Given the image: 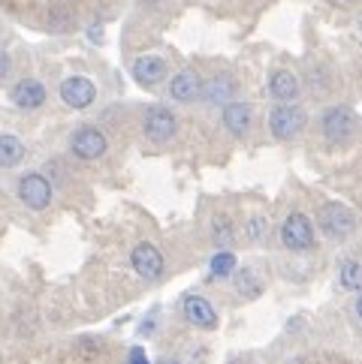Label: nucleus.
Returning <instances> with one entry per match:
<instances>
[{"instance_id": "f257e3e1", "label": "nucleus", "mask_w": 362, "mask_h": 364, "mask_svg": "<svg viewBox=\"0 0 362 364\" xmlns=\"http://www.w3.org/2000/svg\"><path fill=\"white\" fill-rule=\"evenodd\" d=\"M317 226L323 229V235L326 238L344 241V238H351L356 232V214L344 202H326V205H320Z\"/></svg>"}, {"instance_id": "f03ea898", "label": "nucleus", "mask_w": 362, "mask_h": 364, "mask_svg": "<svg viewBox=\"0 0 362 364\" xmlns=\"http://www.w3.org/2000/svg\"><path fill=\"white\" fill-rule=\"evenodd\" d=\"M320 129H323V139H326L329 145H347V141L356 136L359 121L347 106H332V109H326V114H323Z\"/></svg>"}, {"instance_id": "7ed1b4c3", "label": "nucleus", "mask_w": 362, "mask_h": 364, "mask_svg": "<svg viewBox=\"0 0 362 364\" xmlns=\"http://www.w3.org/2000/svg\"><path fill=\"white\" fill-rule=\"evenodd\" d=\"M281 241L293 253H308L314 247V223L302 211H293L281 226Z\"/></svg>"}, {"instance_id": "20e7f679", "label": "nucleus", "mask_w": 362, "mask_h": 364, "mask_svg": "<svg viewBox=\"0 0 362 364\" xmlns=\"http://www.w3.org/2000/svg\"><path fill=\"white\" fill-rule=\"evenodd\" d=\"M308 124V114L302 106H290V102H281V106L272 109L269 114V129L275 139H296L305 129Z\"/></svg>"}, {"instance_id": "39448f33", "label": "nucleus", "mask_w": 362, "mask_h": 364, "mask_svg": "<svg viewBox=\"0 0 362 364\" xmlns=\"http://www.w3.org/2000/svg\"><path fill=\"white\" fill-rule=\"evenodd\" d=\"M70 151L76 154L79 160H100L103 154L109 151V139H106V133L103 129H97V127H90V124H85V127H79L76 133L70 136Z\"/></svg>"}, {"instance_id": "423d86ee", "label": "nucleus", "mask_w": 362, "mask_h": 364, "mask_svg": "<svg viewBox=\"0 0 362 364\" xmlns=\"http://www.w3.org/2000/svg\"><path fill=\"white\" fill-rule=\"evenodd\" d=\"M19 199L28 205L31 211H43V208H48V202H51V184H48V178L40 175V172L21 175V181H19Z\"/></svg>"}, {"instance_id": "0eeeda50", "label": "nucleus", "mask_w": 362, "mask_h": 364, "mask_svg": "<svg viewBox=\"0 0 362 364\" xmlns=\"http://www.w3.org/2000/svg\"><path fill=\"white\" fill-rule=\"evenodd\" d=\"M178 129V118L166 109V106H151L145 112V136L154 141V145H166Z\"/></svg>"}, {"instance_id": "6e6552de", "label": "nucleus", "mask_w": 362, "mask_h": 364, "mask_svg": "<svg viewBox=\"0 0 362 364\" xmlns=\"http://www.w3.org/2000/svg\"><path fill=\"white\" fill-rule=\"evenodd\" d=\"M130 265H133V271L142 280H157L163 274V253L151 241H142V244L133 247Z\"/></svg>"}, {"instance_id": "1a4fd4ad", "label": "nucleus", "mask_w": 362, "mask_h": 364, "mask_svg": "<svg viewBox=\"0 0 362 364\" xmlns=\"http://www.w3.org/2000/svg\"><path fill=\"white\" fill-rule=\"evenodd\" d=\"M97 97V87L88 75H70V79L61 82V100L67 102L70 109H88Z\"/></svg>"}, {"instance_id": "9d476101", "label": "nucleus", "mask_w": 362, "mask_h": 364, "mask_svg": "<svg viewBox=\"0 0 362 364\" xmlns=\"http://www.w3.org/2000/svg\"><path fill=\"white\" fill-rule=\"evenodd\" d=\"M185 319L190 325H197V328H202V331L217 328V310L212 307L209 298H202V295H187L185 298Z\"/></svg>"}, {"instance_id": "9b49d317", "label": "nucleus", "mask_w": 362, "mask_h": 364, "mask_svg": "<svg viewBox=\"0 0 362 364\" xmlns=\"http://www.w3.org/2000/svg\"><path fill=\"white\" fill-rule=\"evenodd\" d=\"M133 79L142 87H154L166 79V60L157 55H142L133 60Z\"/></svg>"}, {"instance_id": "f8f14e48", "label": "nucleus", "mask_w": 362, "mask_h": 364, "mask_svg": "<svg viewBox=\"0 0 362 364\" xmlns=\"http://www.w3.org/2000/svg\"><path fill=\"white\" fill-rule=\"evenodd\" d=\"M200 94H202V79L193 70H181L172 75L170 97L175 102H193V100H200Z\"/></svg>"}, {"instance_id": "ddd939ff", "label": "nucleus", "mask_w": 362, "mask_h": 364, "mask_svg": "<svg viewBox=\"0 0 362 364\" xmlns=\"http://www.w3.org/2000/svg\"><path fill=\"white\" fill-rule=\"evenodd\" d=\"M12 102H16L19 109H24V112L40 109L43 102H46V87H43V82H36V79H21L16 87H12Z\"/></svg>"}, {"instance_id": "4468645a", "label": "nucleus", "mask_w": 362, "mask_h": 364, "mask_svg": "<svg viewBox=\"0 0 362 364\" xmlns=\"http://www.w3.org/2000/svg\"><path fill=\"white\" fill-rule=\"evenodd\" d=\"M299 75L290 73V70H278V73H272V79H269V94L275 97L278 102H293L296 97H299Z\"/></svg>"}, {"instance_id": "2eb2a0df", "label": "nucleus", "mask_w": 362, "mask_h": 364, "mask_svg": "<svg viewBox=\"0 0 362 364\" xmlns=\"http://www.w3.org/2000/svg\"><path fill=\"white\" fill-rule=\"evenodd\" d=\"M251 121H254V112L248 102H236V100H229L227 106H224V127L229 129L232 136H244L251 129Z\"/></svg>"}, {"instance_id": "dca6fc26", "label": "nucleus", "mask_w": 362, "mask_h": 364, "mask_svg": "<svg viewBox=\"0 0 362 364\" xmlns=\"http://www.w3.org/2000/svg\"><path fill=\"white\" fill-rule=\"evenodd\" d=\"M232 94H236V82H232V75H214V79L202 82V100L212 102V106H227V102L232 100Z\"/></svg>"}, {"instance_id": "f3484780", "label": "nucleus", "mask_w": 362, "mask_h": 364, "mask_svg": "<svg viewBox=\"0 0 362 364\" xmlns=\"http://www.w3.org/2000/svg\"><path fill=\"white\" fill-rule=\"evenodd\" d=\"M24 145L16 136H0V168H16L24 160Z\"/></svg>"}, {"instance_id": "a211bd4d", "label": "nucleus", "mask_w": 362, "mask_h": 364, "mask_svg": "<svg viewBox=\"0 0 362 364\" xmlns=\"http://www.w3.org/2000/svg\"><path fill=\"white\" fill-rule=\"evenodd\" d=\"M232 283H236V292L242 298H257L263 292V286L260 280H257V274L251 268H242V271H232Z\"/></svg>"}, {"instance_id": "6ab92c4d", "label": "nucleus", "mask_w": 362, "mask_h": 364, "mask_svg": "<svg viewBox=\"0 0 362 364\" xmlns=\"http://www.w3.org/2000/svg\"><path fill=\"white\" fill-rule=\"evenodd\" d=\"M338 283L344 286V289L362 292V262H353V259L341 262V268H338Z\"/></svg>"}, {"instance_id": "aec40b11", "label": "nucleus", "mask_w": 362, "mask_h": 364, "mask_svg": "<svg viewBox=\"0 0 362 364\" xmlns=\"http://www.w3.org/2000/svg\"><path fill=\"white\" fill-rule=\"evenodd\" d=\"M212 238L214 244L221 247V250H227V247L236 241V229H232V223L227 217H214V223H212Z\"/></svg>"}, {"instance_id": "412c9836", "label": "nucleus", "mask_w": 362, "mask_h": 364, "mask_svg": "<svg viewBox=\"0 0 362 364\" xmlns=\"http://www.w3.org/2000/svg\"><path fill=\"white\" fill-rule=\"evenodd\" d=\"M209 268H212V277H232V271H236V256L229 250H217L212 256Z\"/></svg>"}, {"instance_id": "4be33fe9", "label": "nucleus", "mask_w": 362, "mask_h": 364, "mask_svg": "<svg viewBox=\"0 0 362 364\" xmlns=\"http://www.w3.org/2000/svg\"><path fill=\"white\" fill-rule=\"evenodd\" d=\"M244 235H248V241H263L269 235V220L266 217H251L248 226H244Z\"/></svg>"}, {"instance_id": "5701e85b", "label": "nucleus", "mask_w": 362, "mask_h": 364, "mask_svg": "<svg viewBox=\"0 0 362 364\" xmlns=\"http://www.w3.org/2000/svg\"><path fill=\"white\" fill-rule=\"evenodd\" d=\"M127 364H151L148 355H145V349L142 346H133L130 349V355H127Z\"/></svg>"}, {"instance_id": "b1692460", "label": "nucleus", "mask_w": 362, "mask_h": 364, "mask_svg": "<svg viewBox=\"0 0 362 364\" xmlns=\"http://www.w3.org/2000/svg\"><path fill=\"white\" fill-rule=\"evenodd\" d=\"M9 70H12V60H9L6 51H0V82L6 79V73H9Z\"/></svg>"}, {"instance_id": "393cba45", "label": "nucleus", "mask_w": 362, "mask_h": 364, "mask_svg": "<svg viewBox=\"0 0 362 364\" xmlns=\"http://www.w3.org/2000/svg\"><path fill=\"white\" fill-rule=\"evenodd\" d=\"M356 316H359V322H362V292H359V298H356Z\"/></svg>"}, {"instance_id": "a878e982", "label": "nucleus", "mask_w": 362, "mask_h": 364, "mask_svg": "<svg viewBox=\"0 0 362 364\" xmlns=\"http://www.w3.org/2000/svg\"><path fill=\"white\" fill-rule=\"evenodd\" d=\"M160 364H178V361H160Z\"/></svg>"}, {"instance_id": "bb28decb", "label": "nucleus", "mask_w": 362, "mask_h": 364, "mask_svg": "<svg viewBox=\"0 0 362 364\" xmlns=\"http://www.w3.org/2000/svg\"><path fill=\"white\" fill-rule=\"evenodd\" d=\"M359 31H362V21H359Z\"/></svg>"}]
</instances>
